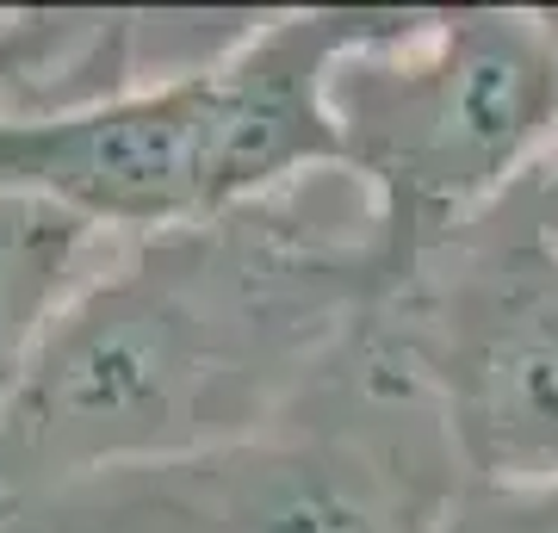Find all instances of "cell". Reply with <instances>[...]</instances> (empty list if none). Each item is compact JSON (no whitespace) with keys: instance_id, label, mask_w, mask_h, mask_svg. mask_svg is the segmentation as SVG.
<instances>
[{"instance_id":"1","label":"cell","mask_w":558,"mask_h":533,"mask_svg":"<svg viewBox=\"0 0 558 533\" xmlns=\"http://www.w3.org/2000/svg\"><path fill=\"white\" fill-rule=\"evenodd\" d=\"M304 180L124 242L0 410V496L180 459L279 422L391 298L373 205Z\"/></svg>"},{"instance_id":"2","label":"cell","mask_w":558,"mask_h":533,"mask_svg":"<svg viewBox=\"0 0 558 533\" xmlns=\"http://www.w3.org/2000/svg\"><path fill=\"white\" fill-rule=\"evenodd\" d=\"M373 13H260L218 62L131 94L0 119V186L44 193L137 242L341 174L329 69Z\"/></svg>"},{"instance_id":"3","label":"cell","mask_w":558,"mask_h":533,"mask_svg":"<svg viewBox=\"0 0 558 533\" xmlns=\"http://www.w3.org/2000/svg\"><path fill=\"white\" fill-rule=\"evenodd\" d=\"M459 484L435 403L373 316L279 422L0 496V533H440Z\"/></svg>"},{"instance_id":"4","label":"cell","mask_w":558,"mask_h":533,"mask_svg":"<svg viewBox=\"0 0 558 533\" xmlns=\"http://www.w3.org/2000/svg\"><path fill=\"white\" fill-rule=\"evenodd\" d=\"M329 119L398 292L558 149V13H373L329 69Z\"/></svg>"},{"instance_id":"5","label":"cell","mask_w":558,"mask_h":533,"mask_svg":"<svg viewBox=\"0 0 558 533\" xmlns=\"http://www.w3.org/2000/svg\"><path fill=\"white\" fill-rule=\"evenodd\" d=\"M465 484L558 477V249L515 198L379 304Z\"/></svg>"},{"instance_id":"6","label":"cell","mask_w":558,"mask_h":533,"mask_svg":"<svg viewBox=\"0 0 558 533\" xmlns=\"http://www.w3.org/2000/svg\"><path fill=\"white\" fill-rule=\"evenodd\" d=\"M119 249L124 237L75 205L0 186V410Z\"/></svg>"},{"instance_id":"7","label":"cell","mask_w":558,"mask_h":533,"mask_svg":"<svg viewBox=\"0 0 558 533\" xmlns=\"http://www.w3.org/2000/svg\"><path fill=\"white\" fill-rule=\"evenodd\" d=\"M440 533H558L553 484H459Z\"/></svg>"},{"instance_id":"8","label":"cell","mask_w":558,"mask_h":533,"mask_svg":"<svg viewBox=\"0 0 558 533\" xmlns=\"http://www.w3.org/2000/svg\"><path fill=\"white\" fill-rule=\"evenodd\" d=\"M515 205L527 211V218H534V230H539V237H546V242L558 249V149L546 156V168H539V174H534V180H527V186L515 193Z\"/></svg>"}]
</instances>
